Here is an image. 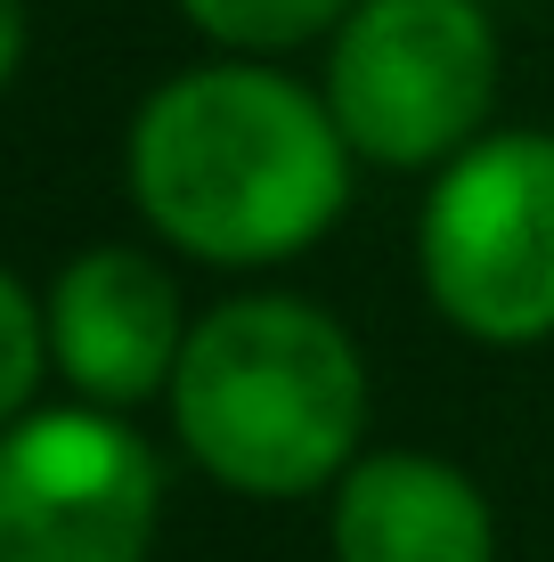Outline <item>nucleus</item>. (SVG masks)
Instances as JSON below:
<instances>
[{
    "label": "nucleus",
    "instance_id": "423d86ee",
    "mask_svg": "<svg viewBox=\"0 0 554 562\" xmlns=\"http://www.w3.org/2000/svg\"><path fill=\"white\" fill-rule=\"evenodd\" d=\"M49 310V359L90 408H139L171 392L188 351V310L180 285L156 254L131 245H82L57 285L42 294Z\"/></svg>",
    "mask_w": 554,
    "mask_h": 562
},
{
    "label": "nucleus",
    "instance_id": "9d476101",
    "mask_svg": "<svg viewBox=\"0 0 554 562\" xmlns=\"http://www.w3.org/2000/svg\"><path fill=\"white\" fill-rule=\"evenodd\" d=\"M16 57H25V0H0V90H9Z\"/></svg>",
    "mask_w": 554,
    "mask_h": 562
},
{
    "label": "nucleus",
    "instance_id": "20e7f679",
    "mask_svg": "<svg viewBox=\"0 0 554 562\" xmlns=\"http://www.w3.org/2000/svg\"><path fill=\"white\" fill-rule=\"evenodd\" d=\"M432 310L489 351L554 342V131H482L416 212Z\"/></svg>",
    "mask_w": 554,
    "mask_h": 562
},
{
    "label": "nucleus",
    "instance_id": "f03ea898",
    "mask_svg": "<svg viewBox=\"0 0 554 562\" xmlns=\"http://www.w3.org/2000/svg\"><path fill=\"white\" fill-rule=\"evenodd\" d=\"M180 449L237 497H310L359 464L368 359L335 310L302 294H245L188 326L171 375Z\"/></svg>",
    "mask_w": 554,
    "mask_h": 562
},
{
    "label": "nucleus",
    "instance_id": "7ed1b4c3",
    "mask_svg": "<svg viewBox=\"0 0 554 562\" xmlns=\"http://www.w3.org/2000/svg\"><path fill=\"white\" fill-rule=\"evenodd\" d=\"M498 25L489 0H359L327 49L342 147L384 171H441L489 131Z\"/></svg>",
    "mask_w": 554,
    "mask_h": 562
},
{
    "label": "nucleus",
    "instance_id": "0eeeda50",
    "mask_svg": "<svg viewBox=\"0 0 554 562\" xmlns=\"http://www.w3.org/2000/svg\"><path fill=\"white\" fill-rule=\"evenodd\" d=\"M335 562H498V514L482 481L425 449H368L335 481Z\"/></svg>",
    "mask_w": 554,
    "mask_h": 562
},
{
    "label": "nucleus",
    "instance_id": "6e6552de",
    "mask_svg": "<svg viewBox=\"0 0 554 562\" xmlns=\"http://www.w3.org/2000/svg\"><path fill=\"white\" fill-rule=\"evenodd\" d=\"M359 0H180V16L204 42L237 49V57H270V49H302L318 33H335Z\"/></svg>",
    "mask_w": 554,
    "mask_h": 562
},
{
    "label": "nucleus",
    "instance_id": "f257e3e1",
    "mask_svg": "<svg viewBox=\"0 0 554 562\" xmlns=\"http://www.w3.org/2000/svg\"><path fill=\"white\" fill-rule=\"evenodd\" d=\"M131 204L171 254L213 269H278L310 254L351 204V147L318 90L221 57L188 66L131 114Z\"/></svg>",
    "mask_w": 554,
    "mask_h": 562
},
{
    "label": "nucleus",
    "instance_id": "1a4fd4ad",
    "mask_svg": "<svg viewBox=\"0 0 554 562\" xmlns=\"http://www.w3.org/2000/svg\"><path fill=\"white\" fill-rule=\"evenodd\" d=\"M42 375H49V310L25 294L16 269H0V432L33 416Z\"/></svg>",
    "mask_w": 554,
    "mask_h": 562
},
{
    "label": "nucleus",
    "instance_id": "39448f33",
    "mask_svg": "<svg viewBox=\"0 0 554 562\" xmlns=\"http://www.w3.org/2000/svg\"><path fill=\"white\" fill-rule=\"evenodd\" d=\"M163 464L114 408H33L0 432V562H147Z\"/></svg>",
    "mask_w": 554,
    "mask_h": 562
}]
</instances>
